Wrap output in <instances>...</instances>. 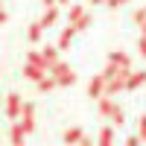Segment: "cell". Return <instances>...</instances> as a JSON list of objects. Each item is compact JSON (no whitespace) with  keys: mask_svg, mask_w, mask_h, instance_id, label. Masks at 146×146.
<instances>
[{"mask_svg":"<svg viewBox=\"0 0 146 146\" xmlns=\"http://www.w3.org/2000/svg\"><path fill=\"white\" fill-rule=\"evenodd\" d=\"M50 73H53L56 85H73V82H76V73H73L67 64H62V62H56V64L50 67Z\"/></svg>","mask_w":146,"mask_h":146,"instance_id":"1","label":"cell"},{"mask_svg":"<svg viewBox=\"0 0 146 146\" xmlns=\"http://www.w3.org/2000/svg\"><path fill=\"white\" fill-rule=\"evenodd\" d=\"M21 108H23L21 94H9V100H6V114H9L12 120H18V117H21Z\"/></svg>","mask_w":146,"mask_h":146,"instance_id":"2","label":"cell"},{"mask_svg":"<svg viewBox=\"0 0 146 146\" xmlns=\"http://www.w3.org/2000/svg\"><path fill=\"white\" fill-rule=\"evenodd\" d=\"M102 94H105V79H102V73H100V76H94L88 82V96L96 100V96H102Z\"/></svg>","mask_w":146,"mask_h":146,"instance_id":"3","label":"cell"},{"mask_svg":"<svg viewBox=\"0 0 146 146\" xmlns=\"http://www.w3.org/2000/svg\"><path fill=\"white\" fill-rule=\"evenodd\" d=\"M143 82H146V70H137V73H129V79H126V88H129V91H135V88H140Z\"/></svg>","mask_w":146,"mask_h":146,"instance_id":"4","label":"cell"},{"mask_svg":"<svg viewBox=\"0 0 146 146\" xmlns=\"http://www.w3.org/2000/svg\"><path fill=\"white\" fill-rule=\"evenodd\" d=\"M73 35H76V29H73V27H64L62 29V35H58V50H67V47H70V41H73Z\"/></svg>","mask_w":146,"mask_h":146,"instance_id":"5","label":"cell"},{"mask_svg":"<svg viewBox=\"0 0 146 146\" xmlns=\"http://www.w3.org/2000/svg\"><path fill=\"white\" fill-rule=\"evenodd\" d=\"M56 21H58V9H56V6H50V9H47V12H44V18H41L38 23H41V27L47 29V27H53V23H56Z\"/></svg>","mask_w":146,"mask_h":146,"instance_id":"6","label":"cell"},{"mask_svg":"<svg viewBox=\"0 0 146 146\" xmlns=\"http://www.w3.org/2000/svg\"><path fill=\"white\" fill-rule=\"evenodd\" d=\"M79 140H82V129H79V126H70V129L64 131V143L73 146V143H79Z\"/></svg>","mask_w":146,"mask_h":146,"instance_id":"7","label":"cell"},{"mask_svg":"<svg viewBox=\"0 0 146 146\" xmlns=\"http://www.w3.org/2000/svg\"><path fill=\"white\" fill-rule=\"evenodd\" d=\"M41 56H44L47 67H53V64L58 62V47H44V50H41Z\"/></svg>","mask_w":146,"mask_h":146,"instance_id":"8","label":"cell"},{"mask_svg":"<svg viewBox=\"0 0 146 146\" xmlns=\"http://www.w3.org/2000/svg\"><path fill=\"white\" fill-rule=\"evenodd\" d=\"M9 137H12V143H15V146H21V143H23V137H27V131H23V126H21V123H15V126H12V131H9Z\"/></svg>","mask_w":146,"mask_h":146,"instance_id":"9","label":"cell"},{"mask_svg":"<svg viewBox=\"0 0 146 146\" xmlns=\"http://www.w3.org/2000/svg\"><path fill=\"white\" fill-rule=\"evenodd\" d=\"M29 64H32V67H38V70H44V73L50 70V67H47V62H44V56H41V53H29Z\"/></svg>","mask_w":146,"mask_h":146,"instance_id":"10","label":"cell"},{"mask_svg":"<svg viewBox=\"0 0 146 146\" xmlns=\"http://www.w3.org/2000/svg\"><path fill=\"white\" fill-rule=\"evenodd\" d=\"M23 76L32 79V82H38L41 76H47V73H44V70H38V67H32V64H27V67H23Z\"/></svg>","mask_w":146,"mask_h":146,"instance_id":"11","label":"cell"},{"mask_svg":"<svg viewBox=\"0 0 146 146\" xmlns=\"http://www.w3.org/2000/svg\"><path fill=\"white\" fill-rule=\"evenodd\" d=\"M108 62L117 64V67H129V56H126V53H111V56H108Z\"/></svg>","mask_w":146,"mask_h":146,"instance_id":"12","label":"cell"},{"mask_svg":"<svg viewBox=\"0 0 146 146\" xmlns=\"http://www.w3.org/2000/svg\"><path fill=\"white\" fill-rule=\"evenodd\" d=\"M100 146H114V129H102L100 131Z\"/></svg>","mask_w":146,"mask_h":146,"instance_id":"13","label":"cell"},{"mask_svg":"<svg viewBox=\"0 0 146 146\" xmlns=\"http://www.w3.org/2000/svg\"><path fill=\"white\" fill-rule=\"evenodd\" d=\"M41 32H44V27H41V23H32L27 35H29V41H32V44H38V41H41Z\"/></svg>","mask_w":146,"mask_h":146,"instance_id":"14","label":"cell"},{"mask_svg":"<svg viewBox=\"0 0 146 146\" xmlns=\"http://www.w3.org/2000/svg\"><path fill=\"white\" fill-rule=\"evenodd\" d=\"M53 88H56V79H53V76H41V79H38V91L47 94V91H53Z\"/></svg>","mask_w":146,"mask_h":146,"instance_id":"15","label":"cell"},{"mask_svg":"<svg viewBox=\"0 0 146 146\" xmlns=\"http://www.w3.org/2000/svg\"><path fill=\"white\" fill-rule=\"evenodd\" d=\"M114 108H117V105L111 102V96H102V100H100V111H102V114H108V117H111V111H114Z\"/></svg>","mask_w":146,"mask_h":146,"instance_id":"16","label":"cell"},{"mask_svg":"<svg viewBox=\"0 0 146 146\" xmlns=\"http://www.w3.org/2000/svg\"><path fill=\"white\" fill-rule=\"evenodd\" d=\"M88 27H91V15H88V12H85V15H82V18H79L76 23H73V29L79 32V29H88Z\"/></svg>","mask_w":146,"mask_h":146,"instance_id":"17","label":"cell"},{"mask_svg":"<svg viewBox=\"0 0 146 146\" xmlns=\"http://www.w3.org/2000/svg\"><path fill=\"white\" fill-rule=\"evenodd\" d=\"M82 15H85V9H82V6H70V12H67V18H70V23H76V21H79Z\"/></svg>","mask_w":146,"mask_h":146,"instance_id":"18","label":"cell"},{"mask_svg":"<svg viewBox=\"0 0 146 146\" xmlns=\"http://www.w3.org/2000/svg\"><path fill=\"white\" fill-rule=\"evenodd\" d=\"M111 123H117V126L126 123V117H123V111H120V108H114V111H111Z\"/></svg>","mask_w":146,"mask_h":146,"instance_id":"19","label":"cell"},{"mask_svg":"<svg viewBox=\"0 0 146 146\" xmlns=\"http://www.w3.org/2000/svg\"><path fill=\"white\" fill-rule=\"evenodd\" d=\"M135 21H137V23H146V9H137V12H135Z\"/></svg>","mask_w":146,"mask_h":146,"instance_id":"20","label":"cell"},{"mask_svg":"<svg viewBox=\"0 0 146 146\" xmlns=\"http://www.w3.org/2000/svg\"><path fill=\"white\" fill-rule=\"evenodd\" d=\"M140 140H146V117H140Z\"/></svg>","mask_w":146,"mask_h":146,"instance_id":"21","label":"cell"},{"mask_svg":"<svg viewBox=\"0 0 146 146\" xmlns=\"http://www.w3.org/2000/svg\"><path fill=\"white\" fill-rule=\"evenodd\" d=\"M126 3H129V0H108V6H114V9L117 6H126Z\"/></svg>","mask_w":146,"mask_h":146,"instance_id":"22","label":"cell"},{"mask_svg":"<svg viewBox=\"0 0 146 146\" xmlns=\"http://www.w3.org/2000/svg\"><path fill=\"white\" fill-rule=\"evenodd\" d=\"M79 146H94V140H91V137H85V135H82V140H79Z\"/></svg>","mask_w":146,"mask_h":146,"instance_id":"23","label":"cell"},{"mask_svg":"<svg viewBox=\"0 0 146 146\" xmlns=\"http://www.w3.org/2000/svg\"><path fill=\"white\" fill-rule=\"evenodd\" d=\"M137 143H140V137H129L126 140V146H137Z\"/></svg>","mask_w":146,"mask_h":146,"instance_id":"24","label":"cell"},{"mask_svg":"<svg viewBox=\"0 0 146 146\" xmlns=\"http://www.w3.org/2000/svg\"><path fill=\"white\" fill-rule=\"evenodd\" d=\"M140 53H143V56H146V38H143V41H140Z\"/></svg>","mask_w":146,"mask_h":146,"instance_id":"25","label":"cell"},{"mask_svg":"<svg viewBox=\"0 0 146 146\" xmlns=\"http://www.w3.org/2000/svg\"><path fill=\"white\" fill-rule=\"evenodd\" d=\"M44 6H47V9H50V6H56V0H44Z\"/></svg>","mask_w":146,"mask_h":146,"instance_id":"26","label":"cell"},{"mask_svg":"<svg viewBox=\"0 0 146 146\" xmlns=\"http://www.w3.org/2000/svg\"><path fill=\"white\" fill-rule=\"evenodd\" d=\"M56 3H62V6H70V0H56Z\"/></svg>","mask_w":146,"mask_h":146,"instance_id":"27","label":"cell"},{"mask_svg":"<svg viewBox=\"0 0 146 146\" xmlns=\"http://www.w3.org/2000/svg\"><path fill=\"white\" fill-rule=\"evenodd\" d=\"M94 3H108V0H94Z\"/></svg>","mask_w":146,"mask_h":146,"instance_id":"28","label":"cell"},{"mask_svg":"<svg viewBox=\"0 0 146 146\" xmlns=\"http://www.w3.org/2000/svg\"><path fill=\"white\" fill-rule=\"evenodd\" d=\"M21 146H23V143H21Z\"/></svg>","mask_w":146,"mask_h":146,"instance_id":"29","label":"cell"}]
</instances>
